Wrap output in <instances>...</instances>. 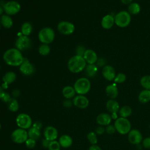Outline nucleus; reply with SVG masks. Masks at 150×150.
<instances>
[{
  "instance_id": "16",
  "label": "nucleus",
  "mask_w": 150,
  "mask_h": 150,
  "mask_svg": "<svg viewBox=\"0 0 150 150\" xmlns=\"http://www.w3.org/2000/svg\"><path fill=\"white\" fill-rule=\"evenodd\" d=\"M102 74L104 79L108 81L114 80L116 76L114 69L110 65H106L103 67L102 69Z\"/></svg>"
},
{
  "instance_id": "41",
  "label": "nucleus",
  "mask_w": 150,
  "mask_h": 150,
  "mask_svg": "<svg viewBox=\"0 0 150 150\" xmlns=\"http://www.w3.org/2000/svg\"><path fill=\"white\" fill-rule=\"evenodd\" d=\"M73 105V100H71V99H67L66 98L63 101V105L64 107L66 108H69L72 107V105Z\"/></svg>"
},
{
  "instance_id": "17",
  "label": "nucleus",
  "mask_w": 150,
  "mask_h": 150,
  "mask_svg": "<svg viewBox=\"0 0 150 150\" xmlns=\"http://www.w3.org/2000/svg\"><path fill=\"white\" fill-rule=\"evenodd\" d=\"M111 115L107 113H100L96 117V122L101 126H107L111 121Z\"/></svg>"
},
{
  "instance_id": "30",
  "label": "nucleus",
  "mask_w": 150,
  "mask_h": 150,
  "mask_svg": "<svg viewBox=\"0 0 150 150\" xmlns=\"http://www.w3.org/2000/svg\"><path fill=\"white\" fill-rule=\"evenodd\" d=\"M120 117L127 118L132 114V109L128 105H124L118 111Z\"/></svg>"
},
{
  "instance_id": "32",
  "label": "nucleus",
  "mask_w": 150,
  "mask_h": 150,
  "mask_svg": "<svg viewBox=\"0 0 150 150\" xmlns=\"http://www.w3.org/2000/svg\"><path fill=\"white\" fill-rule=\"evenodd\" d=\"M140 5L136 2L131 3L128 6V12L129 13V14L137 15L140 12Z\"/></svg>"
},
{
  "instance_id": "4",
  "label": "nucleus",
  "mask_w": 150,
  "mask_h": 150,
  "mask_svg": "<svg viewBox=\"0 0 150 150\" xmlns=\"http://www.w3.org/2000/svg\"><path fill=\"white\" fill-rule=\"evenodd\" d=\"M114 125L116 129V131L122 135L128 134L131 129V122L125 118L118 117L115 120Z\"/></svg>"
},
{
  "instance_id": "36",
  "label": "nucleus",
  "mask_w": 150,
  "mask_h": 150,
  "mask_svg": "<svg viewBox=\"0 0 150 150\" xmlns=\"http://www.w3.org/2000/svg\"><path fill=\"white\" fill-rule=\"evenodd\" d=\"M126 78L127 77L125 74L120 73L115 76L114 80L115 83H122L125 81Z\"/></svg>"
},
{
  "instance_id": "45",
  "label": "nucleus",
  "mask_w": 150,
  "mask_h": 150,
  "mask_svg": "<svg viewBox=\"0 0 150 150\" xmlns=\"http://www.w3.org/2000/svg\"><path fill=\"white\" fill-rule=\"evenodd\" d=\"M32 127L38 129H39L40 130V129L42 128L43 127V124L42 123V122H40V121H36L35 122H34L33 124H32Z\"/></svg>"
},
{
  "instance_id": "34",
  "label": "nucleus",
  "mask_w": 150,
  "mask_h": 150,
  "mask_svg": "<svg viewBox=\"0 0 150 150\" xmlns=\"http://www.w3.org/2000/svg\"><path fill=\"white\" fill-rule=\"evenodd\" d=\"M39 53L42 56L47 55L50 52V47L48 44L42 43L38 48Z\"/></svg>"
},
{
  "instance_id": "27",
  "label": "nucleus",
  "mask_w": 150,
  "mask_h": 150,
  "mask_svg": "<svg viewBox=\"0 0 150 150\" xmlns=\"http://www.w3.org/2000/svg\"><path fill=\"white\" fill-rule=\"evenodd\" d=\"M16 78V74L13 71L6 72L2 77V80L4 83L9 85L15 81Z\"/></svg>"
},
{
  "instance_id": "14",
  "label": "nucleus",
  "mask_w": 150,
  "mask_h": 150,
  "mask_svg": "<svg viewBox=\"0 0 150 150\" xmlns=\"http://www.w3.org/2000/svg\"><path fill=\"white\" fill-rule=\"evenodd\" d=\"M20 71L25 76H30L33 74L35 71V67L29 61L24 58L23 63L19 66Z\"/></svg>"
},
{
  "instance_id": "5",
  "label": "nucleus",
  "mask_w": 150,
  "mask_h": 150,
  "mask_svg": "<svg viewBox=\"0 0 150 150\" xmlns=\"http://www.w3.org/2000/svg\"><path fill=\"white\" fill-rule=\"evenodd\" d=\"M55 37L54 30L49 27L42 29L38 33V39L40 42L45 44L52 43Z\"/></svg>"
},
{
  "instance_id": "9",
  "label": "nucleus",
  "mask_w": 150,
  "mask_h": 150,
  "mask_svg": "<svg viewBox=\"0 0 150 150\" xmlns=\"http://www.w3.org/2000/svg\"><path fill=\"white\" fill-rule=\"evenodd\" d=\"M2 8L6 14L9 16L18 13L21 10L20 4L15 1L6 2L3 5Z\"/></svg>"
},
{
  "instance_id": "10",
  "label": "nucleus",
  "mask_w": 150,
  "mask_h": 150,
  "mask_svg": "<svg viewBox=\"0 0 150 150\" xmlns=\"http://www.w3.org/2000/svg\"><path fill=\"white\" fill-rule=\"evenodd\" d=\"M30 39L25 35L19 36L15 41V48L21 51H25L29 49L31 46Z\"/></svg>"
},
{
  "instance_id": "6",
  "label": "nucleus",
  "mask_w": 150,
  "mask_h": 150,
  "mask_svg": "<svg viewBox=\"0 0 150 150\" xmlns=\"http://www.w3.org/2000/svg\"><path fill=\"white\" fill-rule=\"evenodd\" d=\"M131 20V17L129 13L125 11L119 12L114 17L115 23L120 28H125L128 26Z\"/></svg>"
},
{
  "instance_id": "3",
  "label": "nucleus",
  "mask_w": 150,
  "mask_h": 150,
  "mask_svg": "<svg viewBox=\"0 0 150 150\" xmlns=\"http://www.w3.org/2000/svg\"><path fill=\"white\" fill-rule=\"evenodd\" d=\"M73 87L77 94L84 95L90 91L91 83L87 78L81 77L75 81Z\"/></svg>"
},
{
  "instance_id": "46",
  "label": "nucleus",
  "mask_w": 150,
  "mask_h": 150,
  "mask_svg": "<svg viewBox=\"0 0 150 150\" xmlns=\"http://www.w3.org/2000/svg\"><path fill=\"white\" fill-rule=\"evenodd\" d=\"M11 94H12V96L13 98H16L21 95V91H20L19 90L16 88V89H14V90H12Z\"/></svg>"
},
{
  "instance_id": "18",
  "label": "nucleus",
  "mask_w": 150,
  "mask_h": 150,
  "mask_svg": "<svg viewBox=\"0 0 150 150\" xmlns=\"http://www.w3.org/2000/svg\"><path fill=\"white\" fill-rule=\"evenodd\" d=\"M83 57L86 63L89 64H94L98 59L96 53L91 49H86L83 55Z\"/></svg>"
},
{
  "instance_id": "8",
  "label": "nucleus",
  "mask_w": 150,
  "mask_h": 150,
  "mask_svg": "<svg viewBox=\"0 0 150 150\" xmlns=\"http://www.w3.org/2000/svg\"><path fill=\"white\" fill-rule=\"evenodd\" d=\"M11 139L16 144L25 143L28 138V131L22 128H16L11 134Z\"/></svg>"
},
{
  "instance_id": "52",
  "label": "nucleus",
  "mask_w": 150,
  "mask_h": 150,
  "mask_svg": "<svg viewBox=\"0 0 150 150\" xmlns=\"http://www.w3.org/2000/svg\"><path fill=\"white\" fill-rule=\"evenodd\" d=\"M111 117L112 119H114V120H116V119H117V118H118V117L117 113H113V114H111Z\"/></svg>"
},
{
  "instance_id": "24",
  "label": "nucleus",
  "mask_w": 150,
  "mask_h": 150,
  "mask_svg": "<svg viewBox=\"0 0 150 150\" xmlns=\"http://www.w3.org/2000/svg\"><path fill=\"white\" fill-rule=\"evenodd\" d=\"M0 22L1 24L3 26V27L7 29L11 28L13 25L12 19L9 15H8L6 14L2 15L1 16Z\"/></svg>"
},
{
  "instance_id": "33",
  "label": "nucleus",
  "mask_w": 150,
  "mask_h": 150,
  "mask_svg": "<svg viewBox=\"0 0 150 150\" xmlns=\"http://www.w3.org/2000/svg\"><path fill=\"white\" fill-rule=\"evenodd\" d=\"M140 84L145 89L150 90V75H145L141 77Z\"/></svg>"
},
{
  "instance_id": "22",
  "label": "nucleus",
  "mask_w": 150,
  "mask_h": 150,
  "mask_svg": "<svg viewBox=\"0 0 150 150\" xmlns=\"http://www.w3.org/2000/svg\"><path fill=\"white\" fill-rule=\"evenodd\" d=\"M106 108L111 114L117 113L120 110V105L114 99H110L106 103Z\"/></svg>"
},
{
  "instance_id": "7",
  "label": "nucleus",
  "mask_w": 150,
  "mask_h": 150,
  "mask_svg": "<svg viewBox=\"0 0 150 150\" xmlns=\"http://www.w3.org/2000/svg\"><path fill=\"white\" fill-rule=\"evenodd\" d=\"M16 124L19 128L27 129L32 127L33 122L31 117L28 114L20 113L16 118Z\"/></svg>"
},
{
  "instance_id": "21",
  "label": "nucleus",
  "mask_w": 150,
  "mask_h": 150,
  "mask_svg": "<svg viewBox=\"0 0 150 150\" xmlns=\"http://www.w3.org/2000/svg\"><path fill=\"white\" fill-rule=\"evenodd\" d=\"M114 23V18L111 15L108 14L105 15L103 18L101 24L103 28L105 29H108L112 27Z\"/></svg>"
},
{
  "instance_id": "13",
  "label": "nucleus",
  "mask_w": 150,
  "mask_h": 150,
  "mask_svg": "<svg viewBox=\"0 0 150 150\" xmlns=\"http://www.w3.org/2000/svg\"><path fill=\"white\" fill-rule=\"evenodd\" d=\"M128 139L131 144L137 145L142 141V136L139 130L133 129L128 133Z\"/></svg>"
},
{
  "instance_id": "49",
  "label": "nucleus",
  "mask_w": 150,
  "mask_h": 150,
  "mask_svg": "<svg viewBox=\"0 0 150 150\" xmlns=\"http://www.w3.org/2000/svg\"><path fill=\"white\" fill-rule=\"evenodd\" d=\"M88 150H102V149L99 146H98L96 144V145H91L89 147Z\"/></svg>"
},
{
  "instance_id": "28",
  "label": "nucleus",
  "mask_w": 150,
  "mask_h": 150,
  "mask_svg": "<svg viewBox=\"0 0 150 150\" xmlns=\"http://www.w3.org/2000/svg\"><path fill=\"white\" fill-rule=\"evenodd\" d=\"M7 107L8 110L13 112H16L19 108V104L16 100V98H11V100L9 101V102L7 103Z\"/></svg>"
},
{
  "instance_id": "40",
  "label": "nucleus",
  "mask_w": 150,
  "mask_h": 150,
  "mask_svg": "<svg viewBox=\"0 0 150 150\" xmlns=\"http://www.w3.org/2000/svg\"><path fill=\"white\" fill-rule=\"evenodd\" d=\"M105 132L108 134H114L116 131V129H115L114 125H110V124L106 126V128H105Z\"/></svg>"
},
{
  "instance_id": "23",
  "label": "nucleus",
  "mask_w": 150,
  "mask_h": 150,
  "mask_svg": "<svg viewBox=\"0 0 150 150\" xmlns=\"http://www.w3.org/2000/svg\"><path fill=\"white\" fill-rule=\"evenodd\" d=\"M76 91L73 87L70 86H65L62 90V94L65 98L71 99L75 97Z\"/></svg>"
},
{
  "instance_id": "25",
  "label": "nucleus",
  "mask_w": 150,
  "mask_h": 150,
  "mask_svg": "<svg viewBox=\"0 0 150 150\" xmlns=\"http://www.w3.org/2000/svg\"><path fill=\"white\" fill-rule=\"evenodd\" d=\"M138 100L141 103L145 104L150 101V90H144L138 95Z\"/></svg>"
},
{
  "instance_id": "11",
  "label": "nucleus",
  "mask_w": 150,
  "mask_h": 150,
  "mask_svg": "<svg viewBox=\"0 0 150 150\" xmlns=\"http://www.w3.org/2000/svg\"><path fill=\"white\" fill-rule=\"evenodd\" d=\"M57 29L60 33L64 35H69L74 32L75 27L74 24L70 22L61 21L58 23Z\"/></svg>"
},
{
  "instance_id": "56",
  "label": "nucleus",
  "mask_w": 150,
  "mask_h": 150,
  "mask_svg": "<svg viewBox=\"0 0 150 150\" xmlns=\"http://www.w3.org/2000/svg\"><path fill=\"white\" fill-rule=\"evenodd\" d=\"M149 129H150V124H149Z\"/></svg>"
},
{
  "instance_id": "39",
  "label": "nucleus",
  "mask_w": 150,
  "mask_h": 150,
  "mask_svg": "<svg viewBox=\"0 0 150 150\" xmlns=\"http://www.w3.org/2000/svg\"><path fill=\"white\" fill-rule=\"evenodd\" d=\"M86 49L83 45H78L76 49V55L83 56Z\"/></svg>"
},
{
  "instance_id": "20",
  "label": "nucleus",
  "mask_w": 150,
  "mask_h": 150,
  "mask_svg": "<svg viewBox=\"0 0 150 150\" xmlns=\"http://www.w3.org/2000/svg\"><path fill=\"white\" fill-rule=\"evenodd\" d=\"M59 142L61 147L64 148H67L71 146L73 144L72 138L67 134H64L61 135L59 139Z\"/></svg>"
},
{
  "instance_id": "43",
  "label": "nucleus",
  "mask_w": 150,
  "mask_h": 150,
  "mask_svg": "<svg viewBox=\"0 0 150 150\" xmlns=\"http://www.w3.org/2000/svg\"><path fill=\"white\" fill-rule=\"evenodd\" d=\"M11 98H12V97H11V95H10L9 93L5 92V94H4V96H2V97L1 98V100L3 102H4V103H8L9 102V101L11 100Z\"/></svg>"
},
{
  "instance_id": "19",
  "label": "nucleus",
  "mask_w": 150,
  "mask_h": 150,
  "mask_svg": "<svg viewBox=\"0 0 150 150\" xmlns=\"http://www.w3.org/2000/svg\"><path fill=\"white\" fill-rule=\"evenodd\" d=\"M105 93L110 99H115L118 95V90L116 83L108 85L105 88Z\"/></svg>"
},
{
  "instance_id": "26",
  "label": "nucleus",
  "mask_w": 150,
  "mask_h": 150,
  "mask_svg": "<svg viewBox=\"0 0 150 150\" xmlns=\"http://www.w3.org/2000/svg\"><path fill=\"white\" fill-rule=\"evenodd\" d=\"M85 73L86 75L88 77H93L96 76L97 73L98 69L97 67L94 64H89L87 65L85 67Z\"/></svg>"
},
{
  "instance_id": "29",
  "label": "nucleus",
  "mask_w": 150,
  "mask_h": 150,
  "mask_svg": "<svg viewBox=\"0 0 150 150\" xmlns=\"http://www.w3.org/2000/svg\"><path fill=\"white\" fill-rule=\"evenodd\" d=\"M28 138L36 141L40 137V131L39 129H38L33 127H31L30 128L28 129Z\"/></svg>"
},
{
  "instance_id": "37",
  "label": "nucleus",
  "mask_w": 150,
  "mask_h": 150,
  "mask_svg": "<svg viewBox=\"0 0 150 150\" xmlns=\"http://www.w3.org/2000/svg\"><path fill=\"white\" fill-rule=\"evenodd\" d=\"M61 146L59 141L54 140L50 141V144L48 147V150H60Z\"/></svg>"
},
{
  "instance_id": "44",
  "label": "nucleus",
  "mask_w": 150,
  "mask_h": 150,
  "mask_svg": "<svg viewBox=\"0 0 150 150\" xmlns=\"http://www.w3.org/2000/svg\"><path fill=\"white\" fill-rule=\"evenodd\" d=\"M105 132V128L103 127V126H99L96 128L95 130V132L97 135H102Z\"/></svg>"
},
{
  "instance_id": "54",
  "label": "nucleus",
  "mask_w": 150,
  "mask_h": 150,
  "mask_svg": "<svg viewBox=\"0 0 150 150\" xmlns=\"http://www.w3.org/2000/svg\"><path fill=\"white\" fill-rule=\"evenodd\" d=\"M3 12H4V9H3L2 6L0 5V16L2 15V13H3Z\"/></svg>"
},
{
  "instance_id": "47",
  "label": "nucleus",
  "mask_w": 150,
  "mask_h": 150,
  "mask_svg": "<svg viewBox=\"0 0 150 150\" xmlns=\"http://www.w3.org/2000/svg\"><path fill=\"white\" fill-rule=\"evenodd\" d=\"M50 141H49V140H47V139H46V138H44V139H43L42 141V146H43V148H48L49 145V144H50Z\"/></svg>"
},
{
  "instance_id": "53",
  "label": "nucleus",
  "mask_w": 150,
  "mask_h": 150,
  "mask_svg": "<svg viewBox=\"0 0 150 150\" xmlns=\"http://www.w3.org/2000/svg\"><path fill=\"white\" fill-rule=\"evenodd\" d=\"M1 86L2 87V88H3L4 90H5V89L8 88V84H6V83H3V84H2V86Z\"/></svg>"
},
{
  "instance_id": "35",
  "label": "nucleus",
  "mask_w": 150,
  "mask_h": 150,
  "mask_svg": "<svg viewBox=\"0 0 150 150\" xmlns=\"http://www.w3.org/2000/svg\"><path fill=\"white\" fill-rule=\"evenodd\" d=\"M87 138L91 145H96L97 143V137L95 132H89L87 135Z\"/></svg>"
},
{
  "instance_id": "38",
  "label": "nucleus",
  "mask_w": 150,
  "mask_h": 150,
  "mask_svg": "<svg viewBox=\"0 0 150 150\" xmlns=\"http://www.w3.org/2000/svg\"><path fill=\"white\" fill-rule=\"evenodd\" d=\"M25 143L26 146L29 149H32V148H35L36 145V140L29 138H28L27 139V140L25 141Z\"/></svg>"
},
{
  "instance_id": "57",
  "label": "nucleus",
  "mask_w": 150,
  "mask_h": 150,
  "mask_svg": "<svg viewBox=\"0 0 150 150\" xmlns=\"http://www.w3.org/2000/svg\"><path fill=\"white\" fill-rule=\"evenodd\" d=\"M0 28H1V23H0Z\"/></svg>"
},
{
  "instance_id": "42",
  "label": "nucleus",
  "mask_w": 150,
  "mask_h": 150,
  "mask_svg": "<svg viewBox=\"0 0 150 150\" xmlns=\"http://www.w3.org/2000/svg\"><path fill=\"white\" fill-rule=\"evenodd\" d=\"M142 145L146 149H150V137H146L142 141Z\"/></svg>"
},
{
  "instance_id": "50",
  "label": "nucleus",
  "mask_w": 150,
  "mask_h": 150,
  "mask_svg": "<svg viewBox=\"0 0 150 150\" xmlns=\"http://www.w3.org/2000/svg\"><path fill=\"white\" fill-rule=\"evenodd\" d=\"M5 90L2 88V87L1 86H0V99H1V98L2 97V96H4V94H5Z\"/></svg>"
},
{
  "instance_id": "48",
  "label": "nucleus",
  "mask_w": 150,
  "mask_h": 150,
  "mask_svg": "<svg viewBox=\"0 0 150 150\" xmlns=\"http://www.w3.org/2000/svg\"><path fill=\"white\" fill-rule=\"evenodd\" d=\"M97 64L98 66L101 67V66H103L105 63V60L104 59L102 58V57H100V58H98L97 60Z\"/></svg>"
},
{
  "instance_id": "51",
  "label": "nucleus",
  "mask_w": 150,
  "mask_h": 150,
  "mask_svg": "<svg viewBox=\"0 0 150 150\" xmlns=\"http://www.w3.org/2000/svg\"><path fill=\"white\" fill-rule=\"evenodd\" d=\"M132 1V0H121V2L122 4H125V5L130 4Z\"/></svg>"
},
{
  "instance_id": "12",
  "label": "nucleus",
  "mask_w": 150,
  "mask_h": 150,
  "mask_svg": "<svg viewBox=\"0 0 150 150\" xmlns=\"http://www.w3.org/2000/svg\"><path fill=\"white\" fill-rule=\"evenodd\" d=\"M73 103L74 106L80 109L86 108L89 104L88 99L84 95L80 94H78L73 98Z\"/></svg>"
},
{
  "instance_id": "15",
  "label": "nucleus",
  "mask_w": 150,
  "mask_h": 150,
  "mask_svg": "<svg viewBox=\"0 0 150 150\" xmlns=\"http://www.w3.org/2000/svg\"><path fill=\"white\" fill-rule=\"evenodd\" d=\"M44 138L50 141H54L58 137V131L57 129L51 125L47 126L43 130Z\"/></svg>"
},
{
  "instance_id": "1",
  "label": "nucleus",
  "mask_w": 150,
  "mask_h": 150,
  "mask_svg": "<svg viewBox=\"0 0 150 150\" xmlns=\"http://www.w3.org/2000/svg\"><path fill=\"white\" fill-rule=\"evenodd\" d=\"M3 59L5 63L11 66H19L23 62L21 52L16 48H11L5 52Z\"/></svg>"
},
{
  "instance_id": "55",
  "label": "nucleus",
  "mask_w": 150,
  "mask_h": 150,
  "mask_svg": "<svg viewBox=\"0 0 150 150\" xmlns=\"http://www.w3.org/2000/svg\"><path fill=\"white\" fill-rule=\"evenodd\" d=\"M1 124L0 122V130H1Z\"/></svg>"
},
{
  "instance_id": "2",
  "label": "nucleus",
  "mask_w": 150,
  "mask_h": 150,
  "mask_svg": "<svg viewBox=\"0 0 150 150\" xmlns=\"http://www.w3.org/2000/svg\"><path fill=\"white\" fill-rule=\"evenodd\" d=\"M86 66V62L83 56L74 55L70 58L67 63V67L70 71L77 73L83 71Z\"/></svg>"
},
{
  "instance_id": "31",
  "label": "nucleus",
  "mask_w": 150,
  "mask_h": 150,
  "mask_svg": "<svg viewBox=\"0 0 150 150\" xmlns=\"http://www.w3.org/2000/svg\"><path fill=\"white\" fill-rule=\"evenodd\" d=\"M33 28L29 22H25L21 26V33L22 35L28 36L32 33Z\"/></svg>"
}]
</instances>
